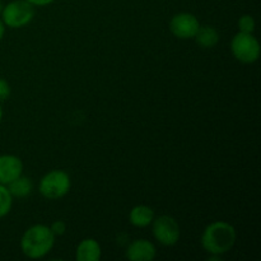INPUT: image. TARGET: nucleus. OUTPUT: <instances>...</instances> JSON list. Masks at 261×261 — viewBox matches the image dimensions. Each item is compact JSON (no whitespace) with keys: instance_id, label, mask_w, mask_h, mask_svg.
Here are the masks:
<instances>
[{"instance_id":"1","label":"nucleus","mask_w":261,"mask_h":261,"mask_svg":"<svg viewBox=\"0 0 261 261\" xmlns=\"http://www.w3.org/2000/svg\"><path fill=\"white\" fill-rule=\"evenodd\" d=\"M200 241L206 252L214 256H221L231 251L236 244V229L227 222H213L205 227Z\"/></svg>"},{"instance_id":"2","label":"nucleus","mask_w":261,"mask_h":261,"mask_svg":"<svg viewBox=\"0 0 261 261\" xmlns=\"http://www.w3.org/2000/svg\"><path fill=\"white\" fill-rule=\"evenodd\" d=\"M55 236L50 227L45 224H35L23 233L20 239L22 252L30 259H41L53 250Z\"/></svg>"},{"instance_id":"3","label":"nucleus","mask_w":261,"mask_h":261,"mask_svg":"<svg viewBox=\"0 0 261 261\" xmlns=\"http://www.w3.org/2000/svg\"><path fill=\"white\" fill-rule=\"evenodd\" d=\"M70 186V176L65 171L54 170L41 178L38 190L43 198L48 200H58L69 193Z\"/></svg>"},{"instance_id":"4","label":"nucleus","mask_w":261,"mask_h":261,"mask_svg":"<svg viewBox=\"0 0 261 261\" xmlns=\"http://www.w3.org/2000/svg\"><path fill=\"white\" fill-rule=\"evenodd\" d=\"M0 14L5 27L22 28L35 17V7L25 0H13L4 5Z\"/></svg>"},{"instance_id":"5","label":"nucleus","mask_w":261,"mask_h":261,"mask_svg":"<svg viewBox=\"0 0 261 261\" xmlns=\"http://www.w3.org/2000/svg\"><path fill=\"white\" fill-rule=\"evenodd\" d=\"M234 58L244 64H252L260 58V43L252 33L239 32L231 42Z\"/></svg>"},{"instance_id":"6","label":"nucleus","mask_w":261,"mask_h":261,"mask_svg":"<svg viewBox=\"0 0 261 261\" xmlns=\"http://www.w3.org/2000/svg\"><path fill=\"white\" fill-rule=\"evenodd\" d=\"M153 236L165 246H173L180 240V226L171 216H160L152 222Z\"/></svg>"},{"instance_id":"7","label":"nucleus","mask_w":261,"mask_h":261,"mask_svg":"<svg viewBox=\"0 0 261 261\" xmlns=\"http://www.w3.org/2000/svg\"><path fill=\"white\" fill-rule=\"evenodd\" d=\"M200 23L191 13H178L170 22V30L180 40H190L198 32Z\"/></svg>"},{"instance_id":"8","label":"nucleus","mask_w":261,"mask_h":261,"mask_svg":"<svg viewBox=\"0 0 261 261\" xmlns=\"http://www.w3.org/2000/svg\"><path fill=\"white\" fill-rule=\"evenodd\" d=\"M23 172V163L20 158L13 154L0 155V184L7 186Z\"/></svg>"},{"instance_id":"9","label":"nucleus","mask_w":261,"mask_h":261,"mask_svg":"<svg viewBox=\"0 0 261 261\" xmlns=\"http://www.w3.org/2000/svg\"><path fill=\"white\" fill-rule=\"evenodd\" d=\"M157 255L155 246L150 241L144 239L135 240L127 246L126 259L130 261H152Z\"/></svg>"},{"instance_id":"10","label":"nucleus","mask_w":261,"mask_h":261,"mask_svg":"<svg viewBox=\"0 0 261 261\" xmlns=\"http://www.w3.org/2000/svg\"><path fill=\"white\" fill-rule=\"evenodd\" d=\"M101 246L94 239H84L76 247L75 259L78 261H98L101 259Z\"/></svg>"},{"instance_id":"11","label":"nucleus","mask_w":261,"mask_h":261,"mask_svg":"<svg viewBox=\"0 0 261 261\" xmlns=\"http://www.w3.org/2000/svg\"><path fill=\"white\" fill-rule=\"evenodd\" d=\"M154 219V212L148 205H137L130 211L129 221L130 223L138 228H144L152 224Z\"/></svg>"},{"instance_id":"12","label":"nucleus","mask_w":261,"mask_h":261,"mask_svg":"<svg viewBox=\"0 0 261 261\" xmlns=\"http://www.w3.org/2000/svg\"><path fill=\"white\" fill-rule=\"evenodd\" d=\"M194 40L200 47L212 48L219 42V33L212 25H200L196 35L194 36Z\"/></svg>"},{"instance_id":"13","label":"nucleus","mask_w":261,"mask_h":261,"mask_svg":"<svg viewBox=\"0 0 261 261\" xmlns=\"http://www.w3.org/2000/svg\"><path fill=\"white\" fill-rule=\"evenodd\" d=\"M7 188L9 190V193L12 194L13 198H25V196H28L32 193L33 184L31 181V178L20 175L14 181L8 184Z\"/></svg>"},{"instance_id":"14","label":"nucleus","mask_w":261,"mask_h":261,"mask_svg":"<svg viewBox=\"0 0 261 261\" xmlns=\"http://www.w3.org/2000/svg\"><path fill=\"white\" fill-rule=\"evenodd\" d=\"M13 205V196L5 185L0 184V218L7 216Z\"/></svg>"},{"instance_id":"15","label":"nucleus","mask_w":261,"mask_h":261,"mask_svg":"<svg viewBox=\"0 0 261 261\" xmlns=\"http://www.w3.org/2000/svg\"><path fill=\"white\" fill-rule=\"evenodd\" d=\"M239 30L240 32L252 33L255 31V20L251 15L245 14L239 19Z\"/></svg>"},{"instance_id":"16","label":"nucleus","mask_w":261,"mask_h":261,"mask_svg":"<svg viewBox=\"0 0 261 261\" xmlns=\"http://www.w3.org/2000/svg\"><path fill=\"white\" fill-rule=\"evenodd\" d=\"M51 232L54 233V236H63L66 231V223L64 221H55L50 227Z\"/></svg>"},{"instance_id":"17","label":"nucleus","mask_w":261,"mask_h":261,"mask_svg":"<svg viewBox=\"0 0 261 261\" xmlns=\"http://www.w3.org/2000/svg\"><path fill=\"white\" fill-rule=\"evenodd\" d=\"M10 96V86L7 81L0 78V102L5 101Z\"/></svg>"},{"instance_id":"18","label":"nucleus","mask_w":261,"mask_h":261,"mask_svg":"<svg viewBox=\"0 0 261 261\" xmlns=\"http://www.w3.org/2000/svg\"><path fill=\"white\" fill-rule=\"evenodd\" d=\"M25 2L32 4L33 7H46V5L51 4V3H54L55 0H25Z\"/></svg>"},{"instance_id":"19","label":"nucleus","mask_w":261,"mask_h":261,"mask_svg":"<svg viewBox=\"0 0 261 261\" xmlns=\"http://www.w3.org/2000/svg\"><path fill=\"white\" fill-rule=\"evenodd\" d=\"M4 35H5V24L3 23V20L0 19V40L4 37Z\"/></svg>"},{"instance_id":"20","label":"nucleus","mask_w":261,"mask_h":261,"mask_svg":"<svg viewBox=\"0 0 261 261\" xmlns=\"http://www.w3.org/2000/svg\"><path fill=\"white\" fill-rule=\"evenodd\" d=\"M3 119V109H2V105H0V122H2Z\"/></svg>"},{"instance_id":"21","label":"nucleus","mask_w":261,"mask_h":261,"mask_svg":"<svg viewBox=\"0 0 261 261\" xmlns=\"http://www.w3.org/2000/svg\"><path fill=\"white\" fill-rule=\"evenodd\" d=\"M3 8H4V4H3V2H2V0H0V13H2Z\"/></svg>"}]
</instances>
